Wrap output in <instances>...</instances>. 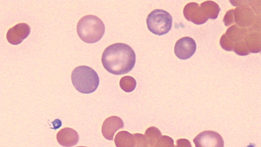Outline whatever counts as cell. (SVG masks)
Here are the masks:
<instances>
[{
    "label": "cell",
    "mask_w": 261,
    "mask_h": 147,
    "mask_svg": "<svg viewBox=\"0 0 261 147\" xmlns=\"http://www.w3.org/2000/svg\"><path fill=\"white\" fill-rule=\"evenodd\" d=\"M101 62L105 69L109 73L116 75H123L134 68L136 54L128 45L116 43L105 50Z\"/></svg>",
    "instance_id": "obj_1"
},
{
    "label": "cell",
    "mask_w": 261,
    "mask_h": 147,
    "mask_svg": "<svg viewBox=\"0 0 261 147\" xmlns=\"http://www.w3.org/2000/svg\"><path fill=\"white\" fill-rule=\"evenodd\" d=\"M249 29L236 25L229 28L221 37L220 45L227 51H233L237 54L246 56L250 54L246 41Z\"/></svg>",
    "instance_id": "obj_2"
},
{
    "label": "cell",
    "mask_w": 261,
    "mask_h": 147,
    "mask_svg": "<svg viewBox=\"0 0 261 147\" xmlns=\"http://www.w3.org/2000/svg\"><path fill=\"white\" fill-rule=\"evenodd\" d=\"M105 32V26L102 21L95 15L83 17L77 25V35L85 43H97L102 38Z\"/></svg>",
    "instance_id": "obj_3"
},
{
    "label": "cell",
    "mask_w": 261,
    "mask_h": 147,
    "mask_svg": "<svg viewBox=\"0 0 261 147\" xmlns=\"http://www.w3.org/2000/svg\"><path fill=\"white\" fill-rule=\"evenodd\" d=\"M71 79L75 89L80 93L90 94L98 89L100 79L98 75L92 68L80 66L72 72Z\"/></svg>",
    "instance_id": "obj_4"
},
{
    "label": "cell",
    "mask_w": 261,
    "mask_h": 147,
    "mask_svg": "<svg viewBox=\"0 0 261 147\" xmlns=\"http://www.w3.org/2000/svg\"><path fill=\"white\" fill-rule=\"evenodd\" d=\"M172 21V17L168 12L156 9L149 14L146 19V24L151 33L162 36L171 30Z\"/></svg>",
    "instance_id": "obj_5"
},
{
    "label": "cell",
    "mask_w": 261,
    "mask_h": 147,
    "mask_svg": "<svg viewBox=\"0 0 261 147\" xmlns=\"http://www.w3.org/2000/svg\"><path fill=\"white\" fill-rule=\"evenodd\" d=\"M196 147H224L221 135L215 131H206L200 133L193 139Z\"/></svg>",
    "instance_id": "obj_6"
},
{
    "label": "cell",
    "mask_w": 261,
    "mask_h": 147,
    "mask_svg": "<svg viewBox=\"0 0 261 147\" xmlns=\"http://www.w3.org/2000/svg\"><path fill=\"white\" fill-rule=\"evenodd\" d=\"M197 50L195 41L189 37H183L177 41L174 51L176 56L185 60L191 57Z\"/></svg>",
    "instance_id": "obj_7"
},
{
    "label": "cell",
    "mask_w": 261,
    "mask_h": 147,
    "mask_svg": "<svg viewBox=\"0 0 261 147\" xmlns=\"http://www.w3.org/2000/svg\"><path fill=\"white\" fill-rule=\"evenodd\" d=\"M184 15L187 20L197 25H202L208 20L203 9L195 3H191L186 6Z\"/></svg>",
    "instance_id": "obj_8"
},
{
    "label": "cell",
    "mask_w": 261,
    "mask_h": 147,
    "mask_svg": "<svg viewBox=\"0 0 261 147\" xmlns=\"http://www.w3.org/2000/svg\"><path fill=\"white\" fill-rule=\"evenodd\" d=\"M31 27L27 23H19L8 32L7 39L12 45H18L27 39L31 33Z\"/></svg>",
    "instance_id": "obj_9"
},
{
    "label": "cell",
    "mask_w": 261,
    "mask_h": 147,
    "mask_svg": "<svg viewBox=\"0 0 261 147\" xmlns=\"http://www.w3.org/2000/svg\"><path fill=\"white\" fill-rule=\"evenodd\" d=\"M124 128L122 120L118 116H112L107 118L102 125L103 136L108 140H113L116 133Z\"/></svg>",
    "instance_id": "obj_10"
},
{
    "label": "cell",
    "mask_w": 261,
    "mask_h": 147,
    "mask_svg": "<svg viewBox=\"0 0 261 147\" xmlns=\"http://www.w3.org/2000/svg\"><path fill=\"white\" fill-rule=\"evenodd\" d=\"M234 22L241 27L249 26L254 20L253 13L250 9L246 7L238 8L233 12Z\"/></svg>",
    "instance_id": "obj_11"
},
{
    "label": "cell",
    "mask_w": 261,
    "mask_h": 147,
    "mask_svg": "<svg viewBox=\"0 0 261 147\" xmlns=\"http://www.w3.org/2000/svg\"><path fill=\"white\" fill-rule=\"evenodd\" d=\"M59 143L65 147H72L76 145L79 141L77 132L71 128H64L60 131L57 135Z\"/></svg>",
    "instance_id": "obj_12"
},
{
    "label": "cell",
    "mask_w": 261,
    "mask_h": 147,
    "mask_svg": "<svg viewBox=\"0 0 261 147\" xmlns=\"http://www.w3.org/2000/svg\"><path fill=\"white\" fill-rule=\"evenodd\" d=\"M115 143L116 147H135L136 140L134 134L121 131L116 135Z\"/></svg>",
    "instance_id": "obj_13"
},
{
    "label": "cell",
    "mask_w": 261,
    "mask_h": 147,
    "mask_svg": "<svg viewBox=\"0 0 261 147\" xmlns=\"http://www.w3.org/2000/svg\"><path fill=\"white\" fill-rule=\"evenodd\" d=\"M200 7L204 10L208 19H216L218 17L221 10L218 5L212 1L204 2Z\"/></svg>",
    "instance_id": "obj_14"
},
{
    "label": "cell",
    "mask_w": 261,
    "mask_h": 147,
    "mask_svg": "<svg viewBox=\"0 0 261 147\" xmlns=\"http://www.w3.org/2000/svg\"><path fill=\"white\" fill-rule=\"evenodd\" d=\"M137 83L135 78L132 76L123 77L120 81V86L125 93H130L134 91L137 87Z\"/></svg>",
    "instance_id": "obj_15"
},
{
    "label": "cell",
    "mask_w": 261,
    "mask_h": 147,
    "mask_svg": "<svg viewBox=\"0 0 261 147\" xmlns=\"http://www.w3.org/2000/svg\"><path fill=\"white\" fill-rule=\"evenodd\" d=\"M145 136L151 147H155L158 140L162 136V134L158 128L152 127L148 128L145 133Z\"/></svg>",
    "instance_id": "obj_16"
},
{
    "label": "cell",
    "mask_w": 261,
    "mask_h": 147,
    "mask_svg": "<svg viewBox=\"0 0 261 147\" xmlns=\"http://www.w3.org/2000/svg\"><path fill=\"white\" fill-rule=\"evenodd\" d=\"M155 147H175V145L172 138L162 136L156 143Z\"/></svg>",
    "instance_id": "obj_17"
},
{
    "label": "cell",
    "mask_w": 261,
    "mask_h": 147,
    "mask_svg": "<svg viewBox=\"0 0 261 147\" xmlns=\"http://www.w3.org/2000/svg\"><path fill=\"white\" fill-rule=\"evenodd\" d=\"M136 143L135 147H151L144 135L135 134Z\"/></svg>",
    "instance_id": "obj_18"
},
{
    "label": "cell",
    "mask_w": 261,
    "mask_h": 147,
    "mask_svg": "<svg viewBox=\"0 0 261 147\" xmlns=\"http://www.w3.org/2000/svg\"><path fill=\"white\" fill-rule=\"evenodd\" d=\"M233 12V9L228 11L224 17L223 22L226 26H229L234 23Z\"/></svg>",
    "instance_id": "obj_19"
},
{
    "label": "cell",
    "mask_w": 261,
    "mask_h": 147,
    "mask_svg": "<svg viewBox=\"0 0 261 147\" xmlns=\"http://www.w3.org/2000/svg\"><path fill=\"white\" fill-rule=\"evenodd\" d=\"M175 147H192L189 140L187 139H179L177 141Z\"/></svg>",
    "instance_id": "obj_20"
},
{
    "label": "cell",
    "mask_w": 261,
    "mask_h": 147,
    "mask_svg": "<svg viewBox=\"0 0 261 147\" xmlns=\"http://www.w3.org/2000/svg\"><path fill=\"white\" fill-rule=\"evenodd\" d=\"M76 147H88V146H76Z\"/></svg>",
    "instance_id": "obj_21"
}]
</instances>
